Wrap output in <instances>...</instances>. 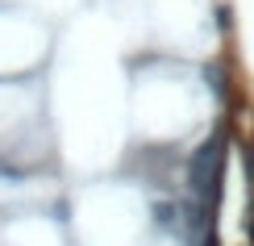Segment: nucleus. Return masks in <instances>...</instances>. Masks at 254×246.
<instances>
[{
  "label": "nucleus",
  "instance_id": "nucleus-2",
  "mask_svg": "<svg viewBox=\"0 0 254 246\" xmlns=\"http://www.w3.org/2000/svg\"><path fill=\"white\" fill-rule=\"evenodd\" d=\"M79 246H142L154 234V209L137 179H96L79 188L71 209Z\"/></svg>",
  "mask_w": 254,
  "mask_h": 246
},
{
  "label": "nucleus",
  "instance_id": "nucleus-5",
  "mask_svg": "<svg viewBox=\"0 0 254 246\" xmlns=\"http://www.w3.org/2000/svg\"><path fill=\"white\" fill-rule=\"evenodd\" d=\"M0 246H67V226L42 209H21L0 221Z\"/></svg>",
  "mask_w": 254,
  "mask_h": 246
},
{
  "label": "nucleus",
  "instance_id": "nucleus-4",
  "mask_svg": "<svg viewBox=\"0 0 254 246\" xmlns=\"http://www.w3.org/2000/svg\"><path fill=\"white\" fill-rule=\"evenodd\" d=\"M50 55V34L34 13H0V76L34 71Z\"/></svg>",
  "mask_w": 254,
  "mask_h": 246
},
{
  "label": "nucleus",
  "instance_id": "nucleus-1",
  "mask_svg": "<svg viewBox=\"0 0 254 246\" xmlns=\"http://www.w3.org/2000/svg\"><path fill=\"white\" fill-rule=\"evenodd\" d=\"M217 113V83L208 63L142 55L129 71V134L146 155H188Z\"/></svg>",
  "mask_w": 254,
  "mask_h": 246
},
{
  "label": "nucleus",
  "instance_id": "nucleus-3",
  "mask_svg": "<svg viewBox=\"0 0 254 246\" xmlns=\"http://www.w3.org/2000/svg\"><path fill=\"white\" fill-rule=\"evenodd\" d=\"M46 125V104L34 83H0V155H17Z\"/></svg>",
  "mask_w": 254,
  "mask_h": 246
}]
</instances>
